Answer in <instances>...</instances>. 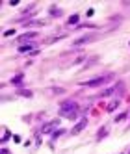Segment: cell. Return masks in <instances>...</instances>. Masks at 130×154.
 <instances>
[{"mask_svg": "<svg viewBox=\"0 0 130 154\" xmlns=\"http://www.w3.org/2000/svg\"><path fill=\"white\" fill-rule=\"evenodd\" d=\"M78 19H80L78 15H73V17L67 20V24H69V26H73V24H78Z\"/></svg>", "mask_w": 130, "mask_h": 154, "instance_id": "ba28073f", "label": "cell"}, {"mask_svg": "<svg viewBox=\"0 0 130 154\" xmlns=\"http://www.w3.org/2000/svg\"><path fill=\"white\" fill-rule=\"evenodd\" d=\"M93 39V35H84V37H80V39H76V41H74V47H80V45H84V43H89V41H91Z\"/></svg>", "mask_w": 130, "mask_h": 154, "instance_id": "5b68a950", "label": "cell"}, {"mask_svg": "<svg viewBox=\"0 0 130 154\" xmlns=\"http://www.w3.org/2000/svg\"><path fill=\"white\" fill-rule=\"evenodd\" d=\"M0 154H11V152H9L8 148H2V150H0Z\"/></svg>", "mask_w": 130, "mask_h": 154, "instance_id": "ac0fdd59", "label": "cell"}, {"mask_svg": "<svg viewBox=\"0 0 130 154\" xmlns=\"http://www.w3.org/2000/svg\"><path fill=\"white\" fill-rule=\"evenodd\" d=\"M34 48H36V45H34V43L21 45V47H19V52H34Z\"/></svg>", "mask_w": 130, "mask_h": 154, "instance_id": "52a82bcc", "label": "cell"}, {"mask_svg": "<svg viewBox=\"0 0 130 154\" xmlns=\"http://www.w3.org/2000/svg\"><path fill=\"white\" fill-rule=\"evenodd\" d=\"M50 13L54 15V17H56V15L59 17V13H62V11H59V9H56V8H52V9H50Z\"/></svg>", "mask_w": 130, "mask_h": 154, "instance_id": "4fadbf2b", "label": "cell"}, {"mask_svg": "<svg viewBox=\"0 0 130 154\" xmlns=\"http://www.w3.org/2000/svg\"><path fill=\"white\" fill-rule=\"evenodd\" d=\"M15 34V30H6V32H4V35H6V37H8V35H13Z\"/></svg>", "mask_w": 130, "mask_h": 154, "instance_id": "e0dca14e", "label": "cell"}, {"mask_svg": "<svg viewBox=\"0 0 130 154\" xmlns=\"http://www.w3.org/2000/svg\"><path fill=\"white\" fill-rule=\"evenodd\" d=\"M62 134H65L63 130H56V132H54V134H52V137H59V136H62Z\"/></svg>", "mask_w": 130, "mask_h": 154, "instance_id": "5bb4252c", "label": "cell"}, {"mask_svg": "<svg viewBox=\"0 0 130 154\" xmlns=\"http://www.w3.org/2000/svg\"><path fill=\"white\" fill-rule=\"evenodd\" d=\"M117 106H119V100H113V102H112V104H110V106L106 108V110H108V111H113V110H115V108H117Z\"/></svg>", "mask_w": 130, "mask_h": 154, "instance_id": "30bf717a", "label": "cell"}, {"mask_svg": "<svg viewBox=\"0 0 130 154\" xmlns=\"http://www.w3.org/2000/svg\"><path fill=\"white\" fill-rule=\"evenodd\" d=\"M108 134V128H101V130H99V139H101V137H104Z\"/></svg>", "mask_w": 130, "mask_h": 154, "instance_id": "8fae6325", "label": "cell"}, {"mask_svg": "<svg viewBox=\"0 0 130 154\" xmlns=\"http://www.w3.org/2000/svg\"><path fill=\"white\" fill-rule=\"evenodd\" d=\"M37 37V34L36 32H28V34H24V35H21V37H19V41H21V43H24V41H30V39H36Z\"/></svg>", "mask_w": 130, "mask_h": 154, "instance_id": "8992f818", "label": "cell"}, {"mask_svg": "<svg viewBox=\"0 0 130 154\" xmlns=\"http://www.w3.org/2000/svg\"><path fill=\"white\" fill-rule=\"evenodd\" d=\"M86 126H87V119H82V121H78L76 125L73 126L71 134H73V136H76V134H80V132H82V130H84V128H86Z\"/></svg>", "mask_w": 130, "mask_h": 154, "instance_id": "3957f363", "label": "cell"}, {"mask_svg": "<svg viewBox=\"0 0 130 154\" xmlns=\"http://www.w3.org/2000/svg\"><path fill=\"white\" fill-rule=\"evenodd\" d=\"M58 123H59V119H56V121H50V123H47V125H43L41 132H43V134H50V132L54 130V128L58 126Z\"/></svg>", "mask_w": 130, "mask_h": 154, "instance_id": "277c9868", "label": "cell"}, {"mask_svg": "<svg viewBox=\"0 0 130 154\" xmlns=\"http://www.w3.org/2000/svg\"><path fill=\"white\" fill-rule=\"evenodd\" d=\"M8 137H9V132L6 130V132H4V137H2V143H6V141H8Z\"/></svg>", "mask_w": 130, "mask_h": 154, "instance_id": "9a60e30c", "label": "cell"}, {"mask_svg": "<svg viewBox=\"0 0 130 154\" xmlns=\"http://www.w3.org/2000/svg\"><path fill=\"white\" fill-rule=\"evenodd\" d=\"M108 80H110V76H99V78H95V80L84 82L82 85H87V87H97V85H102L104 82H108Z\"/></svg>", "mask_w": 130, "mask_h": 154, "instance_id": "7a4b0ae2", "label": "cell"}, {"mask_svg": "<svg viewBox=\"0 0 130 154\" xmlns=\"http://www.w3.org/2000/svg\"><path fill=\"white\" fill-rule=\"evenodd\" d=\"M22 78H24L22 74H17V76H15V78H11V84H15V85H19V84H21V82H22Z\"/></svg>", "mask_w": 130, "mask_h": 154, "instance_id": "9c48e42d", "label": "cell"}, {"mask_svg": "<svg viewBox=\"0 0 130 154\" xmlns=\"http://www.w3.org/2000/svg\"><path fill=\"white\" fill-rule=\"evenodd\" d=\"M76 102H73V100H65L63 104H62V115H67L69 119H74L76 117Z\"/></svg>", "mask_w": 130, "mask_h": 154, "instance_id": "6da1fadb", "label": "cell"}, {"mask_svg": "<svg viewBox=\"0 0 130 154\" xmlns=\"http://www.w3.org/2000/svg\"><path fill=\"white\" fill-rule=\"evenodd\" d=\"M128 154H130V150H128Z\"/></svg>", "mask_w": 130, "mask_h": 154, "instance_id": "d6986e66", "label": "cell"}, {"mask_svg": "<svg viewBox=\"0 0 130 154\" xmlns=\"http://www.w3.org/2000/svg\"><path fill=\"white\" fill-rule=\"evenodd\" d=\"M124 117H127V113H121V115H117V119H115V123H119V121H123Z\"/></svg>", "mask_w": 130, "mask_h": 154, "instance_id": "2e32d148", "label": "cell"}, {"mask_svg": "<svg viewBox=\"0 0 130 154\" xmlns=\"http://www.w3.org/2000/svg\"><path fill=\"white\" fill-rule=\"evenodd\" d=\"M19 95H22V97H32V91H19Z\"/></svg>", "mask_w": 130, "mask_h": 154, "instance_id": "7c38bea8", "label": "cell"}]
</instances>
